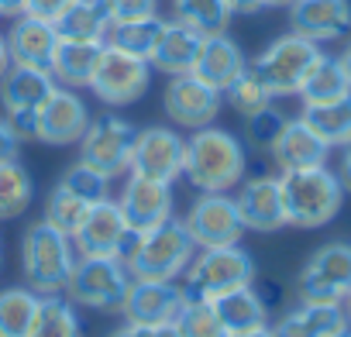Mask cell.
Listing matches in <instances>:
<instances>
[{"instance_id":"6da1fadb","label":"cell","mask_w":351,"mask_h":337,"mask_svg":"<svg viewBox=\"0 0 351 337\" xmlns=\"http://www.w3.org/2000/svg\"><path fill=\"white\" fill-rule=\"evenodd\" d=\"M245 173H248V151L231 131L207 124L186 138L183 176L193 190L228 193L245 179Z\"/></svg>"},{"instance_id":"7a4b0ae2","label":"cell","mask_w":351,"mask_h":337,"mask_svg":"<svg viewBox=\"0 0 351 337\" xmlns=\"http://www.w3.org/2000/svg\"><path fill=\"white\" fill-rule=\"evenodd\" d=\"M193 238L183 221L169 217L165 224L152 231H134L121 262L128 265L131 279H152V282H172L176 275H183L186 265L193 262Z\"/></svg>"},{"instance_id":"3957f363","label":"cell","mask_w":351,"mask_h":337,"mask_svg":"<svg viewBox=\"0 0 351 337\" xmlns=\"http://www.w3.org/2000/svg\"><path fill=\"white\" fill-rule=\"evenodd\" d=\"M279 190H282L286 224L303 227V231L330 224L344 203V186H341L337 173H330L327 165L279 173Z\"/></svg>"},{"instance_id":"277c9868","label":"cell","mask_w":351,"mask_h":337,"mask_svg":"<svg viewBox=\"0 0 351 337\" xmlns=\"http://www.w3.org/2000/svg\"><path fill=\"white\" fill-rule=\"evenodd\" d=\"M76 245L69 234L56 231L45 221H35L25 231L21 241V269H25V282L28 289H35L38 296L49 292H66L69 275L76 269Z\"/></svg>"},{"instance_id":"5b68a950","label":"cell","mask_w":351,"mask_h":337,"mask_svg":"<svg viewBox=\"0 0 351 337\" xmlns=\"http://www.w3.org/2000/svg\"><path fill=\"white\" fill-rule=\"evenodd\" d=\"M255 258L241 248V245H221V248H200V255H193V262L183 272V292L190 299H207L214 303L217 296L238 289V286H252L255 279Z\"/></svg>"},{"instance_id":"8992f818","label":"cell","mask_w":351,"mask_h":337,"mask_svg":"<svg viewBox=\"0 0 351 337\" xmlns=\"http://www.w3.org/2000/svg\"><path fill=\"white\" fill-rule=\"evenodd\" d=\"M320 55H324V52H320L317 42H310V38L289 32V35L269 42V45L248 62V69L265 83V90H269L272 97H296L300 86L306 83L310 69L320 62Z\"/></svg>"},{"instance_id":"52a82bcc","label":"cell","mask_w":351,"mask_h":337,"mask_svg":"<svg viewBox=\"0 0 351 337\" xmlns=\"http://www.w3.org/2000/svg\"><path fill=\"white\" fill-rule=\"evenodd\" d=\"M131 282L134 279H131L128 265L117 255H80L76 258V269L69 275L66 296L76 306L110 313V310H121Z\"/></svg>"},{"instance_id":"ba28073f","label":"cell","mask_w":351,"mask_h":337,"mask_svg":"<svg viewBox=\"0 0 351 337\" xmlns=\"http://www.w3.org/2000/svg\"><path fill=\"white\" fill-rule=\"evenodd\" d=\"M56 76L49 69L32 66H11L0 76V107L21 141H32L38 131V110L56 90Z\"/></svg>"},{"instance_id":"9c48e42d","label":"cell","mask_w":351,"mask_h":337,"mask_svg":"<svg viewBox=\"0 0 351 337\" xmlns=\"http://www.w3.org/2000/svg\"><path fill=\"white\" fill-rule=\"evenodd\" d=\"M348 292H351V245L348 241L320 245L306 258V265H303V272L296 279L300 303L341 306Z\"/></svg>"},{"instance_id":"30bf717a","label":"cell","mask_w":351,"mask_h":337,"mask_svg":"<svg viewBox=\"0 0 351 337\" xmlns=\"http://www.w3.org/2000/svg\"><path fill=\"white\" fill-rule=\"evenodd\" d=\"M134 141H138V127L131 121L104 114V117L90 121L86 134L80 138V162L93 165L107 179H117V176L131 173Z\"/></svg>"},{"instance_id":"8fae6325","label":"cell","mask_w":351,"mask_h":337,"mask_svg":"<svg viewBox=\"0 0 351 337\" xmlns=\"http://www.w3.org/2000/svg\"><path fill=\"white\" fill-rule=\"evenodd\" d=\"M148 83H152V62L148 59H138V55H128L114 45H104V55L97 62L90 90L107 107H128V103L145 97Z\"/></svg>"},{"instance_id":"7c38bea8","label":"cell","mask_w":351,"mask_h":337,"mask_svg":"<svg viewBox=\"0 0 351 337\" xmlns=\"http://www.w3.org/2000/svg\"><path fill=\"white\" fill-rule=\"evenodd\" d=\"M221 103H224V93H217L214 86H207L200 76L193 73H183V76H169L165 83V93H162V107H165V117L180 127H207L217 121L221 114Z\"/></svg>"},{"instance_id":"4fadbf2b","label":"cell","mask_w":351,"mask_h":337,"mask_svg":"<svg viewBox=\"0 0 351 337\" xmlns=\"http://www.w3.org/2000/svg\"><path fill=\"white\" fill-rule=\"evenodd\" d=\"M183 158H186V138L172 127H141L131 155V173L148 176L158 183H172L183 176Z\"/></svg>"},{"instance_id":"5bb4252c","label":"cell","mask_w":351,"mask_h":337,"mask_svg":"<svg viewBox=\"0 0 351 337\" xmlns=\"http://www.w3.org/2000/svg\"><path fill=\"white\" fill-rule=\"evenodd\" d=\"M186 231L197 248H221V245H238L245 234V224L238 217L234 197L228 193H204L190 214H186Z\"/></svg>"},{"instance_id":"9a60e30c","label":"cell","mask_w":351,"mask_h":337,"mask_svg":"<svg viewBox=\"0 0 351 337\" xmlns=\"http://www.w3.org/2000/svg\"><path fill=\"white\" fill-rule=\"evenodd\" d=\"M90 127V110L83 103V97L69 86H56L52 97L42 103L38 110V131L35 141L66 148V145H80V138Z\"/></svg>"},{"instance_id":"2e32d148","label":"cell","mask_w":351,"mask_h":337,"mask_svg":"<svg viewBox=\"0 0 351 337\" xmlns=\"http://www.w3.org/2000/svg\"><path fill=\"white\" fill-rule=\"evenodd\" d=\"M131 227L121 214V203L117 200H100L90 207V214L83 217L80 231L73 234V245H76V255H124L128 241H131Z\"/></svg>"},{"instance_id":"e0dca14e","label":"cell","mask_w":351,"mask_h":337,"mask_svg":"<svg viewBox=\"0 0 351 337\" xmlns=\"http://www.w3.org/2000/svg\"><path fill=\"white\" fill-rule=\"evenodd\" d=\"M234 207H238L245 231L272 234V231L286 227L282 190H279V176H272V173L269 176H248L234 193Z\"/></svg>"},{"instance_id":"ac0fdd59","label":"cell","mask_w":351,"mask_h":337,"mask_svg":"<svg viewBox=\"0 0 351 337\" xmlns=\"http://www.w3.org/2000/svg\"><path fill=\"white\" fill-rule=\"evenodd\" d=\"M117 203L131 231H152L172 217V183H158L131 173Z\"/></svg>"},{"instance_id":"d6986e66","label":"cell","mask_w":351,"mask_h":337,"mask_svg":"<svg viewBox=\"0 0 351 337\" xmlns=\"http://www.w3.org/2000/svg\"><path fill=\"white\" fill-rule=\"evenodd\" d=\"M186 303V292L183 286L176 282H152V279H134L124 303H121V313L124 320L131 323H141V327H162V323H172L180 306Z\"/></svg>"},{"instance_id":"ffe728a7","label":"cell","mask_w":351,"mask_h":337,"mask_svg":"<svg viewBox=\"0 0 351 337\" xmlns=\"http://www.w3.org/2000/svg\"><path fill=\"white\" fill-rule=\"evenodd\" d=\"M289 32L310 42H337L351 32V0H293Z\"/></svg>"},{"instance_id":"44dd1931","label":"cell","mask_w":351,"mask_h":337,"mask_svg":"<svg viewBox=\"0 0 351 337\" xmlns=\"http://www.w3.org/2000/svg\"><path fill=\"white\" fill-rule=\"evenodd\" d=\"M269 158L279 173H293V168H313V165H327L330 158V145L303 121V117H289L286 127L279 131V138L269 148Z\"/></svg>"},{"instance_id":"7402d4cb","label":"cell","mask_w":351,"mask_h":337,"mask_svg":"<svg viewBox=\"0 0 351 337\" xmlns=\"http://www.w3.org/2000/svg\"><path fill=\"white\" fill-rule=\"evenodd\" d=\"M4 42H8L11 66H32V69H49L52 73V59H56V49H59V35H56L52 21L18 14L14 25L8 28Z\"/></svg>"},{"instance_id":"603a6c76","label":"cell","mask_w":351,"mask_h":337,"mask_svg":"<svg viewBox=\"0 0 351 337\" xmlns=\"http://www.w3.org/2000/svg\"><path fill=\"white\" fill-rule=\"evenodd\" d=\"M245 69H248V59H245L241 45L228 32L204 35V49H200V59L193 66V76H200L207 86H214L217 93H224Z\"/></svg>"},{"instance_id":"cb8c5ba5","label":"cell","mask_w":351,"mask_h":337,"mask_svg":"<svg viewBox=\"0 0 351 337\" xmlns=\"http://www.w3.org/2000/svg\"><path fill=\"white\" fill-rule=\"evenodd\" d=\"M200 49H204V35L197 28H190L183 21H165L162 38L148 62H152V69H158L165 76H183V73H193Z\"/></svg>"},{"instance_id":"d4e9b609","label":"cell","mask_w":351,"mask_h":337,"mask_svg":"<svg viewBox=\"0 0 351 337\" xmlns=\"http://www.w3.org/2000/svg\"><path fill=\"white\" fill-rule=\"evenodd\" d=\"M214 313L224 327V334H248L258 327H269V306L262 303V296L255 292V286H238L224 296L214 299Z\"/></svg>"},{"instance_id":"484cf974","label":"cell","mask_w":351,"mask_h":337,"mask_svg":"<svg viewBox=\"0 0 351 337\" xmlns=\"http://www.w3.org/2000/svg\"><path fill=\"white\" fill-rule=\"evenodd\" d=\"M348 327L344 306H317V303H300L296 310L282 313L272 327L276 337H334Z\"/></svg>"},{"instance_id":"4316f807","label":"cell","mask_w":351,"mask_h":337,"mask_svg":"<svg viewBox=\"0 0 351 337\" xmlns=\"http://www.w3.org/2000/svg\"><path fill=\"white\" fill-rule=\"evenodd\" d=\"M114 18L104 8V0H73V4L52 21L62 42H107Z\"/></svg>"},{"instance_id":"83f0119b","label":"cell","mask_w":351,"mask_h":337,"mask_svg":"<svg viewBox=\"0 0 351 337\" xmlns=\"http://www.w3.org/2000/svg\"><path fill=\"white\" fill-rule=\"evenodd\" d=\"M100 55H104V42H62L59 38V49H56V59H52L56 83L69 86V90L90 86Z\"/></svg>"},{"instance_id":"f1b7e54d","label":"cell","mask_w":351,"mask_h":337,"mask_svg":"<svg viewBox=\"0 0 351 337\" xmlns=\"http://www.w3.org/2000/svg\"><path fill=\"white\" fill-rule=\"evenodd\" d=\"M162 28H165V18H158V14L134 18V21H114L104 45H114V49L138 55V59H152V52L162 38Z\"/></svg>"},{"instance_id":"f546056e","label":"cell","mask_w":351,"mask_h":337,"mask_svg":"<svg viewBox=\"0 0 351 337\" xmlns=\"http://www.w3.org/2000/svg\"><path fill=\"white\" fill-rule=\"evenodd\" d=\"M348 93H351V79H348L341 59L337 55H320V62L310 69V76L300 86L296 97L306 107V103H330V100H341Z\"/></svg>"},{"instance_id":"4dcf8cb0","label":"cell","mask_w":351,"mask_h":337,"mask_svg":"<svg viewBox=\"0 0 351 337\" xmlns=\"http://www.w3.org/2000/svg\"><path fill=\"white\" fill-rule=\"evenodd\" d=\"M28 337H83V327H80V316H76V303L66 292L42 296V306H38V316H35Z\"/></svg>"},{"instance_id":"1f68e13d","label":"cell","mask_w":351,"mask_h":337,"mask_svg":"<svg viewBox=\"0 0 351 337\" xmlns=\"http://www.w3.org/2000/svg\"><path fill=\"white\" fill-rule=\"evenodd\" d=\"M330 148H341L351 138V93L330 103H306L300 114Z\"/></svg>"},{"instance_id":"d6a6232c","label":"cell","mask_w":351,"mask_h":337,"mask_svg":"<svg viewBox=\"0 0 351 337\" xmlns=\"http://www.w3.org/2000/svg\"><path fill=\"white\" fill-rule=\"evenodd\" d=\"M42 296L28 286L21 289H0V337H28L38 316Z\"/></svg>"},{"instance_id":"836d02e7","label":"cell","mask_w":351,"mask_h":337,"mask_svg":"<svg viewBox=\"0 0 351 337\" xmlns=\"http://www.w3.org/2000/svg\"><path fill=\"white\" fill-rule=\"evenodd\" d=\"M32 197H35L32 173L18 158H4L0 162V221L21 217L32 207Z\"/></svg>"},{"instance_id":"e575fe53","label":"cell","mask_w":351,"mask_h":337,"mask_svg":"<svg viewBox=\"0 0 351 337\" xmlns=\"http://www.w3.org/2000/svg\"><path fill=\"white\" fill-rule=\"evenodd\" d=\"M172 8H176V21L197 28L200 35L228 32V25L234 18L228 0H172Z\"/></svg>"},{"instance_id":"d590c367","label":"cell","mask_w":351,"mask_h":337,"mask_svg":"<svg viewBox=\"0 0 351 337\" xmlns=\"http://www.w3.org/2000/svg\"><path fill=\"white\" fill-rule=\"evenodd\" d=\"M90 207L93 203H86V200H80V197H73L69 190H62V186H56L52 193H49V200H45V224H52L56 231H62V234H76L80 231V224H83V217L90 214Z\"/></svg>"},{"instance_id":"8d00e7d4","label":"cell","mask_w":351,"mask_h":337,"mask_svg":"<svg viewBox=\"0 0 351 337\" xmlns=\"http://www.w3.org/2000/svg\"><path fill=\"white\" fill-rule=\"evenodd\" d=\"M172 327L180 330V337H228L217 313H214V303L207 299H190L180 306V313H176Z\"/></svg>"},{"instance_id":"74e56055","label":"cell","mask_w":351,"mask_h":337,"mask_svg":"<svg viewBox=\"0 0 351 337\" xmlns=\"http://www.w3.org/2000/svg\"><path fill=\"white\" fill-rule=\"evenodd\" d=\"M59 186L69 190L73 197L86 200V203H100V200L110 197V179L104 173H97L93 165H86V162L69 165L66 173H62V179H59Z\"/></svg>"},{"instance_id":"f35d334b","label":"cell","mask_w":351,"mask_h":337,"mask_svg":"<svg viewBox=\"0 0 351 337\" xmlns=\"http://www.w3.org/2000/svg\"><path fill=\"white\" fill-rule=\"evenodd\" d=\"M224 100H228V103H231L241 117H252V114H258L262 107H269L276 97L265 90V83H262L252 69H245V73H241V76H238V79H234V83L224 90Z\"/></svg>"},{"instance_id":"ab89813d","label":"cell","mask_w":351,"mask_h":337,"mask_svg":"<svg viewBox=\"0 0 351 337\" xmlns=\"http://www.w3.org/2000/svg\"><path fill=\"white\" fill-rule=\"evenodd\" d=\"M286 114L279 110V107H262L258 114H252V117H245V124H248V145L252 148H258V151H269L272 148V141L279 138V131L286 127Z\"/></svg>"},{"instance_id":"60d3db41","label":"cell","mask_w":351,"mask_h":337,"mask_svg":"<svg viewBox=\"0 0 351 337\" xmlns=\"http://www.w3.org/2000/svg\"><path fill=\"white\" fill-rule=\"evenodd\" d=\"M114 21H134V18H152L158 14V0H104Z\"/></svg>"},{"instance_id":"b9f144b4","label":"cell","mask_w":351,"mask_h":337,"mask_svg":"<svg viewBox=\"0 0 351 337\" xmlns=\"http://www.w3.org/2000/svg\"><path fill=\"white\" fill-rule=\"evenodd\" d=\"M69 4H73V0H28V4H25V14L42 18V21H56Z\"/></svg>"},{"instance_id":"7bdbcfd3","label":"cell","mask_w":351,"mask_h":337,"mask_svg":"<svg viewBox=\"0 0 351 337\" xmlns=\"http://www.w3.org/2000/svg\"><path fill=\"white\" fill-rule=\"evenodd\" d=\"M18 148H21L18 131L11 127L8 117H0V162H4V158H18Z\"/></svg>"},{"instance_id":"ee69618b","label":"cell","mask_w":351,"mask_h":337,"mask_svg":"<svg viewBox=\"0 0 351 337\" xmlns=\"http://www.w3.org/2000/svg\"><path fill=\"white\" fill-rule=\"evenodd\" d=\"M337 179L344 186V193H351V138L341 145V162H337Z\"/></svg>"},{"instance_id":"f6af8a7d","label":"cell","mask_w":351,"mask_h":337,"mask_svg":"<svg viewBox=\"0 0 351 337\" xmlns=\"http://www.w3.org/2000/svg\"><path fill=\"white\" fill-rule=\"evenodd\" d=\"M228 8H231V14H258L265 4L262 0H228Z\"/></svg>"},{"instance_id":"bcb514c9","label":"cell","mask_w":351,"mask_h":337,"mask_svg":"<svg viewBox=\"0 0 351 337\" xmlns=\"http://www.w3.org/2000/svg\"><path fill=\"white\" fill-rule=\"evenodd\" d=\"M110 337H152V327H141V323H131V320H124V327H117Z\"/></svg>"},{"instance_id":"7dc6e473","label":"cell","mask_w":351,"mask_h":337,"mask_svg":"<svg viewBox=\"0 0 351 337\" xmlns=\"http://www.w3.org/2000/svg\"><path fill=\"white\" fill-rule=\"evenodd\" d=\"M25 4H28V0H0V18H18V14H25Z\"/></svg>"},{"instance_id":"c3c4849f","label":"cell","mask_w":351,"mask_h":337,"mask_svg":"<svg viewBox=\"0 0 351 337\" xmlns=\"http://www.w3.org/2000/svg\"><path fill=\"white\" fill-rule=\"evenodd\" d=\"M11 69V55H8V42H4V35H0V76H4Z\"/></svg>"},{"instance_id":"681fc988","label":"cell","mask_w":351,"mask_h":337,"mask_svg":"<svg viewBox=\"0 0 351 337\" xmlns=\"http://www.w3.org/2000/svg\"><path fill=\"white\" fill-rule=\"evenodd\" d=\"M152 337H180V330L172 323H162V327H152Z\"/></svg>"},{"instance_id":"f907efd6","label":"cell","mask_w":351,"mask_h":337,"mask_svg":"<svg viewBox=\"0 0 351 337\" xmlns=\"http://www.w3.org/2000/svg\"><path fill=\"white\" fill-rule=\"evenodd\" d=\"M231 337H276L272 327H258V330H248V334H231Z\"/></svg>"},{"instance_id":"816d5d0a","label":"cell","mask_w":351,"mask_h":337,"mask_svg":"<svg viewBox=\"0 0 351 337\" xmlns=\"http://www.w3.org/2000/svg\"><path fill=\"white\" fill-rule=\"evenodd\" d=\"M337 59H341V66H344V73H348V79H351V42L344 45V52H341Z\"/></svg>"},{"instance_id":"f5cc1de1","label":"cell","mask_w":351,"mask_h":337,"mask_svg":"<svg viewBox=\"0 0 351 337\" xmlns=\"http://www.w3.org/2000/svg\"><path fill=\"white\" fill-rule=\"evenodd\" d=\"M262 4H265V8H289L293 0H262Z\"/></svg>"},{"instance_id":"db71d44e","label":"cell","mask_w":351,"mask_h":337,"mask_svg":"<svg viewBox=\"0 0 351 337\" xmlns=\"http://www.w3.org/2000/svg\"><path fill=\"white\" fill-rule=\"evenodd\" d=\"M341 306H344V316H348V327H351V292L344 296V303H341Z\"/></svg>"},{"instance_id":"11a10c76","label":"cell","mask_w":351,"mask_h":337,"mask_svg":"<svg viewBox=\"0 0 351 337\" xmlns=\"http://www.w3.org/2000/svg\"><path fill=\"white\" fill-rule=\"evenodd\" d=\"M334 337H351V327H344L341 334H334Z\"/></svg>"},{"instance_id":"9f6ffc18","label":"cell","mask_w":351,"mask_h":337,"mask_svg":"<svg viewBox=\"0 0 351 337\" xmlns=\"http://www.w3.org/2000/svg\"><path fill=\"white\" fill-rule=\"evenodd\" d=\"M0 265H4V248H0Z\"/></svg>"}]
</instances>
